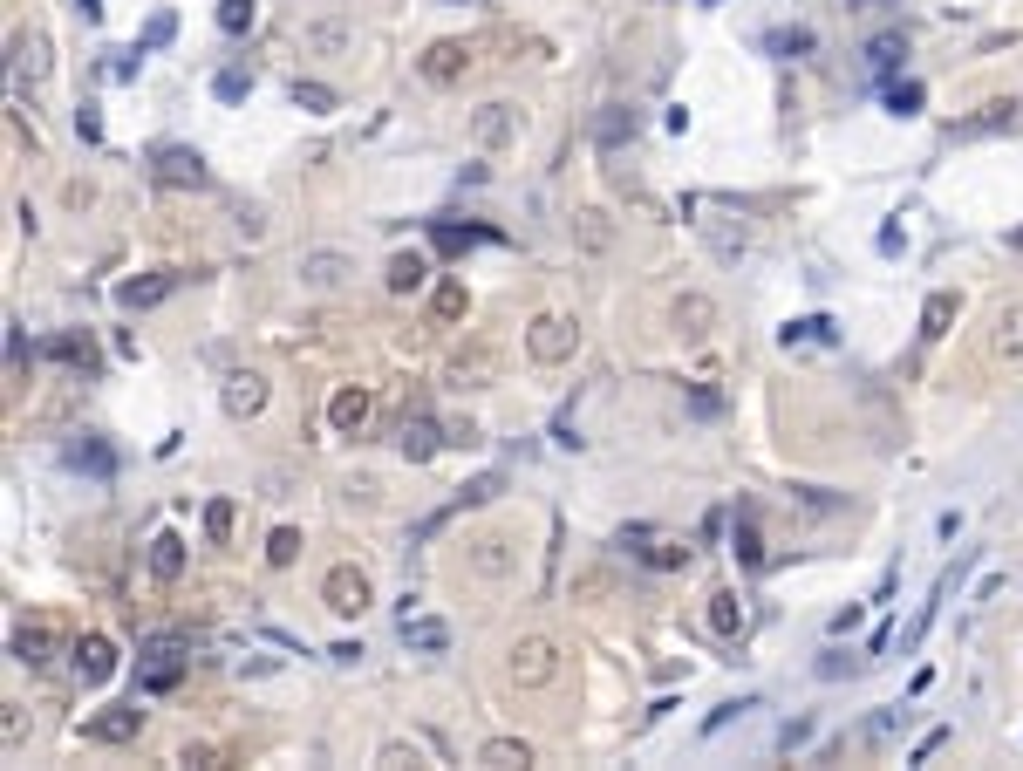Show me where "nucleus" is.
<instances>
[{
  "mask_svg": "<svg viewBox=\"0 0 1023 771\" xmlns=\"http://www.w3.org/2000/svg\"><path fill=\"white\" fill-rule=\"evenodd\" d=\"M287 96H294V110H307V116H328V110H335V89H328V82H294Z\"/></svg>",
  "mask_w": 1023,
  "mask_h": 771,
  "instance_id": "nucleus-30",
  "label": "nucleus"
},
{
  "mask_svg": "<svg viewBox=\"0 0 1023 771\" xmlns=\"http://www.w3.org/2000/svg\"><path fill=\"white\" fill-rule=\"evenodd\" d=\"M266 410V383L253 376V369H239V376H226V417H260Z\"/></svg>",
  "mask_w": 1023,
  "mask_h": 771,
  "instance_id": "nucleus-10",
  "label": "nucleus"
},
{
  "mask_svg": "<svg viewBox=\"0 0 1023 771\" xmlns=\"http://www.w3.org/2000/svg\"><path fill=\"white\" fill-rule=\"evenodd\" d=\"M321 601H328L335 615H362V608H369V574H362V567H328Z\"/></svg>",
  "mask_w": 1023,
  "mask_h": 771,
  "instance_id": "nucleus-4",
  "label": "nucleus"
},
{
  "mask_svg": "<svg viewBox=\"0 0 1023 771\" xmlns=\"http://www.w3.org/2000/svg\"><path fill=\"white\" fill-rule=\"evenodd\" d=\"M430 239H437V253H464V246H492L498 232L492 226H451V219H437Z\"/></svg>",
  "mask_w": 1023,
  "mask_h": 771,
  "instance_id": "nucleus-15",
  "label": "nucleus"
},
{
  "mask_svg": "<svg viewBox=\"0 0 1023 771\" xmlns=\"http://www.w3.org/2000/svg\"><path fill=\"white\" fill-rule=\"evenodd\" d=\"M573 232H580V246H587V253H607V239H614L601 212H580V219H573Z\"/></svg>",
  "mask_w": 1023,
  "mask_h": 771,
  "instance_id": "nucleus-36",
  "label": "nucleus"
},
{
  "mask_svg": "<svg viewBox=\"0 0 1023 771\" xmlns=\"http://www.w3.org/2000/svg\"><path fill=\"white\" fill-rule=\"evenodd\" d=\"M730 553L744 560V567H758L764 546H758V526H751V505H737V533H730Z\"/></svg>",
  "mask_w": 1023,
  "mask_h": 771,
  "instance_id": "nucleus-27",
  "label": "nucleus"
},
{
  "mask_svg": "<svg viewBox=\"0 0 1023 771\" xmlns=\"http://www.w3.org/2000/svg\"><path fill=\"white\" fill-rule=\"evenodd\" d=\"M648 567H689V546H642Z\"/></svg>",
  "mask_w": 1023,
  "mask_h": 771,
  "instance_id": "nucleus-43",
  "label": "nucleus"
},
{
  "mask_svg": "<svg viewBox=\"0 0 1023 771\" xmlns=\"http://www.w3.org/2000/svg\"><path fill=\"white\" fill-rule=\"evenodd\" d=\"M212 96H219V103H246V96H253V69H226V76L212 82Z\"/></svg>",
  "mask_w": 1023,
  "mask_h": 771,
  "instance_id": "nucleus-35",
  "label": "nucleus"
},
{
  "mask_svg": "<svg viewBox=\"0 0 1023 771\" xmlns=\"http://www.w3.org/2000/svg\"><path fill=\"white\" fill-rule=\"evenodd\" d=\"M69 471H89V478L103 485V478H116V451L103 444V437H76V444H69Z\"/></svg>",
  "mask_w": 1023,
  "mask_h": 771,
  "instance_id": "nucleus-11",
  "label": "nucleus"
},
{
  "mask_svg": "<svg viewBox=\"0 0 1023 771\" xmlns=\"http://www.w3.org/2000/svg\"><path fill=\"white\" fill-rule=\"evenodd\" d=\"M14 62L28 69V82H41V69H48V41H41V35H14Z\"/></svg>",
  "mask_w": 1023,
  "mask_h": 771,
  "instance_id": "nucleus-32",
  "label": "nucleus"
},
{
  "mask_svg": "<svg viewBox=\"0 0 1023 771\" xmlns=\"http://www.w3.org/2000/svg\"><path fill=\"white\" fill-rule=\"evenodd\" d=\"M805 737H812V724H805V717H792V724H785V731H778V744H785V751H798V744H805Z\"/></svg>",
  "mask_w": 1023,
  "mask_h": 771,
  "instance_id": "nucleus-46",
  "label": "nucleus"
},
{
  "mask_svg": "<svg viewBox=\"0 0 1023 771\" xmlns=\"http://www.w3.org/2000/svg\"><path fill=\"white\" fill-rule=\"evenodd\" d=\"M137 62H144V48H130V55H116V62H110V76H116V82H130V76H137Z\"/></svg>",
  "mask_w": 1023,
  "mask_h": 771,
  "instance_id": "nucleus-48",
  "label": "nucleus"
},
{
  "mask_svg": "<svg viewBox=\"0 0 1023 771\" xmlns=\"http://www.w3.org/2000/svg\"><path fill=\"white\" fill-rule=\"evenodd\" d=\"M498 492H505V471H478V478L457 492V505H492Z\"/></svg>",
  "mask_w": 1023,
  "mask_h": 771,
  "instance_id": "nucleus-34",
  "label": "nucleus"
},
{
  "mask_svg": "<svg viewBox=\"0 0 1023 771\" xmlns=\"http://www.w3.org/2000/svg\"><path fill=\"white\" fill-rule=\"evenodd\" d=\"M853 669H860L853 656H826V662H819V676H853Z\"/></svg>",
  "mask_w": 1023,
  "mask_h": 771,
  "instance_id": "nucleus-52",
  "label": "nucleus"
},
{
  "mask_svg": "<svg viewBox=\"0 0 1023 771\" xmlns=\"http://www.w3.org/2000/svg\"><path fill=\"white\" fill-rule=\"evenodd\" d=\"M942 744H948V731H928V737H921V744H914V765H921V758H935Z\"/></svg>",
  "mask_w": 1023,
  "mask_h": 771,
  "instance_id": "nucleus-51",
  "label": "nucleus"
},
{
  "mask_svg": "<svg viewBox=\"0 0 1023 771\" xmlns=\"http://www.w3.org/2000/svg\"><path fill=\"white\" fill-rule=\"evenodd\" d=\"M710 314H717V308H710L703 294H682V301H676V328H682V335H710Z\"/></svg>",
  "mask_w": 1023,
  "mask_h": 771,
  "instance_id": "nucleus-28",
  "label": "nucleus"
},
{
  "mask_svg": "<svg viewBox=\"0 0 1023 771\" xmlns=\"http://www.w3.org/2000/svg\"><path fill=\"white\" fill-rule=\"evenodd\" d=\"M1010 116H1017V110H1010V103H989L983 116H969V123H955V137H983V130H1010Z\"/></svg>",
  "mask_w": 1023,
  "mask_h": 771,
  "instance_id": "nucleus-33",
  "label": "nucleus"
},
{
  "mask_svg": "<svg viewBox=\"0 0 1023 771\" xmlns=\"http://www.w3.org/2000/svg\"><path fill=\"white\" fill-rule=\"evenodd\" d=\"M76 676L89 683V690L116 676V642H110V635H82V642H76Z\"/></svg>",
  "mask_w": 1023,
  "mask_h": 771,
  "instance_id": "nucleus-6",
  "label": "nucleus"
},
{
  "mask_svg": "<svg viewBox=\"0 0 1023 771\" xmlns=\"http://www.w3.org/2000/svg\"><path fill=\"white\" fill-rule=\"evenodd\" d=\"M403 649H417V656H444L451 649V628L437 615H403Z\"/></svg>",
  "mask_w": 1023,
  "mask_h": 771,
  "instance_id": "nucleus-9",
  "label": "nucleus"
},
{
  "mask_svg": "<svg viewBox=\"0 0 1023 771\" xmlns=\"http://www.w3.org/2000/svg\"><path fill=\"white\" fill-rule=\"evenodd\" d=\"M151 178H157V185H171V192H198L212 171H205V157L191 151V144H164V151L151 157Z\"/></svg>",
  "mask_w": 1023,
  "mask_h": 771,
  "instance_id": "nucleus-1",
  "label": "nucleus"
},
{
  "mask_svg": "<svg viewBox=\"0 0 1023 771\" xmlns=\"http://www.w3.org/2000/svg\"><path fill=\"white\" fill-rule=\"evenodd\" d=\"M137 731H144V710H137V703L103 710V717H89V724H82V737H89V744H130Z\"/></svg>",
  "mask_w": 1023,
  "mask_h": 771,
  "instance_id": "nucleus-5",
  "label": "nucleus"
},
{
  "mask_svg": "<svg viewBox=\"0 0 1023 771\" xmlns=\"http://www.w3.org/2000/svg\"><path fill=\"white\" fill-rule=\"evenodd\" d=\"M437 314L457 321V314H464V287H437Z\"/></svg>",
  "mask_w": 1023,
  "mask_h": 771,
  "instance_id": "nucleus-45",
  "label": "nucleus"
},
{
  "mask_svg": "<svg viewBox=\"0 0 1023 771\" xmlns=\"http://www.w3.org/2000/svg\"><path fill=\"white\" fill-rule=\"evenodd\" d=\"M778 342H785V348H798V342H826V348H833V342H839V321H826V314H805V321H785V328H778Z\"/></svg>",
  "mask_w": 1023,
  "mask_h": 771,
  "instance_id": "nucleus-16",
  "label": "nucleus"
},
{
  "mask_svg": "<svg viewBox=\"0 0 1023 771\" xmlns=\"http://www.w3.org/2000/svg\"><path fill=\"white\" fill-rule=\"evenodd\" d=\"M894 724H901V703H894V710H880V717L867 724V737H894Z\"/></svg>",
  "mask_w": 1023,
  "mask_h": 771,
  "instance_id": "nucleus-49",
  "label": "nucleus"
},
{
  "mask_svg": "<svg viewBox=\"0 0 1023 771\" xmlns=\"http://www.w3.org/2000/svg\"><path fill=\"white\" fill-rule=\"evenodd\" d=\"M328 424H335V430H362V424H369V389H335Z\"/></svg>",
  "mask_w": 1023,
  "mask_h": 771,
  "instance_id": "nucleus-17",
  "label": "nucleus"
},
{
  "mask_svg": "<svg viewBox=\"0 0 1023 771\" xmlns=\"http://www.w3.org/2000/svg\"><path fill=\"white\" fill-rule=\"evenodd\" d=\"M635 130H642V116L628 110V103H607V110L594 116V144H601V151H621V144H635Z\"/></svg>",
  "mask_w": 1023,
  "mask_h": 771,
  "instance_id": "nucleus-8",
  "label": "nucleus"
},
{
  "mask_svg": "<svg viewBox=\"0 0 1023 771\" xmlns=\"http://www.w3.org/2000/svg\"><path fill=\"white\" fill-rule=\"evenodd\" d=\"M478 765H492V771H526V765H532V744H526V737H492V744L478 751Z\"/></svg>",
  "mask_w": 1023,
  "mask_h": 771,
  "instance_id": "nucleus-14",
  "label": "nucleus"
},
{
  "mask_svg": "<svg viewBox=\"0 0 1023 771\" xmlns=\"http://www.w3.org/2000/svg\"><path fill=\"white\" fill-rule=\"evenodd\" d=\"M553 676H560V649H553L546 635H526V642L512 649V683L539 690V683H553Z\"/></svg>",
  "mask_w": 1023,
  "mask_h": 771,
  "instance_id": "nucleus-3",
  "label": "nucleus"
},
{
  "mask_svg": "<svg viewBox=\"0 0 1023 771\" xmlns=\"http://www.w3.org/2000/svg\"><path fill=\"white\" fill-rule=\"evenodd\" d=\"M444 444H451V430H437L430 417H410V424H403V437H396V451H403L410 464H430Z\"/></svg>",
  "mask_w": 1023,
  "mask_h": 771,
  "instance_id": "nucleus-7",
  "label": "nucleus"
},
{
  "mask_svg": "<svg viewBox=\"0 0 1023 771\" xmlns=\"http://www.w3.org/2000/svg\"><path fill=\"white\" fill-rule=\"evenodd\" d=\"M471 137H478V144H505V137H512V110H505V103H485V110L471 116Z\"/></svg>",
  "mask_w": 1023,
  "mask_h": 771,
  "instance_id": "nucleus-22",
  "label": "nucleus"
},
{
  "mask_svg": "<svg viewBox=\"0 0 1023 771\" xmlns=\"http://www.w3.org/2000/svg\"><path fill=\"white\" fill-rule=\"evenodd\" d=\"M901 55H908V41H901V35H873L867 41V69H873V76H894Z\"/></svg>",
  "mask_w": 1023,
  "mask_h": 771,
  "instance_id": "nucleus-24",
  "label": "nucleus"
},
{
  "mask_svg": "<svg viewBox=\"0 0 1023 771\" xmlns=\"http://www.w3.org/2000/svg\"><path fill=\"white\" fill-rule=\"evenodd\" d=\"M553 444H560V451H580V437H573V417H567V410H560V424H553Z\"/></svg>",
  "mask_w": 1023,
  "mask_h": 771,
  "instance_id": "nucleus-50",
  "label": "nucleus"
},
{
  "mask_svg": "<svg viewBox=\"0 0 1023 771\" xmlns=\"http://www.w3.org/2000/svg\"><path fill=\"white\" fill-rule=\"evenodd\" d=\"M948 321H955V294H928V308H921V342H942Z\"/></svg>",
  "mask_w": 1023,
  "mask_h": 771,
  "instance_id": "nucleus-25",
  "label": "nucleus"
},
{
  "mask_svg": "<svg viewBox=\"0 0 1023 771\" xmlns=\"http://www.w3.org/2000/svg\"><path fill=\"white\" fill-rule=\"evenodd\" d=\"M710 628L717 635H744V601L723 587V594H710Z\"/></svg>",
  "mask_w": 1023,
  "mask_h": 771,
  "instance_id": "nucleus-26",
  "label": "nucleus"
},
{
  "mask_svg": "<svg viewBox=\"0 0 1023 771\" xmlns=\"http://www.w3.org/2000/svg\"><path fill=\"white\" fill-rule=\"evenodd\" d=\"M171 287H178V273H144V280H123L116 301H123V308H157Z\"/></svg>",
  "mask_w": 1023,
  "mask_h": 771,
  "instance_id": "nucleus-12",
  "label": "nucleus"
},
{
  "mask_svg": "<svg viewBox=\"0 0 1023 771\" xmlns=\"http://www.w3.org/2000/svg\"><path fill=\"white\" fill-rule=\"evenodd\" d=\"M253 14H260L253 0H219V28H226V35H246V28H253Z\"/></svg>",
  "mask_w": 1023,
  "mask_h": 771,
  "instance_id": "nucleus-37",
  "label": "nucleus"
},
{
  "mask_svg": "<svg viewBox=\"0 0 1023 771\" xmlns=\"http://www.w3.org/2000/svg\"><path fill=\"white\" fill-rule=\"evenodd\" d=\"M341 273H348V260H341V253H307V260H301V280H307V287H341Z\"/></svg>",
  "mask_w": 1023,
  "mask_h": 771,
  "instance_id": "nucleus-23",
  "label": "nucleus"
},
{
  "mask_svg": "<svg viewBox=\"0 0 1023 771\" xmlns=\"http://www.w3.org/2000/svg\"><path fill=\"white\" fill-rule=\"evenodd\" d=\"M887 110H894V116H914V110H921V82H908V76L887 82Z\"/></svg>",
  "mask_w": 1023,
  "mask_h": 771,
  "instance_id": "nucleus-38",
  "label": "nucleus"
},
{
  "mask_svg": "<svg viewBox=\"0 0 1023 771\" xmlns=\"http://www.w3.org/2000/svg\"><path fill=\"white\" fill-rule=\"evenodd\" d=\"M744 710H758V696H737V703H717L710 717H703V731H723L730 717H744Z\"/></svg>",
  "mask_w": 1023,
  "mask_h": 771,
  "instance_id": "nucleus-41",
  "label": "nucleus"
},
{
  "mask_svg": "<svg viewBox=\"0 0 1023 771\" xmlns=\"http://www.w3.org/2000/svg\"><path fill=\"white\" fill-rule=\"evenodd\" d=\"M171 35H178V14L157 7L151 21H144V35H137V48H144V55H151V48H171Z\"/></svg>",
  "mask_w": 1023,
  "mask_h": 771,
  "instance_id": "nucleus-31",
  "label": "nucleus"
},
{
  "mask_svg": "<svg viewBox=\"0 0 1023 771\" xmlns=\"http://www.w3.org/2000/svg\"><path fill=\"white\" fill-rule=\"evenodd\" d=\"M989 348H996V355H1010V362H1023V301L996 314V335H989Z\"/></svg>",
  "mask_w": 1023,
  "mask_h": 771,
  "instance_id": "nucleus-19",
  "label": "nucleus"
},
{
  "mask_svg": "<svg viewBox=\"0 0 1023 771\" xmlns=\"http://www.w3.org/2000/svg\"><path fill=\"white\" fill-rule=\"evenodd\" d=\"M423 280H430V260L423 253H396L389 260V294H417Z\"/></svg>",
  "mask_w": 1023,
  "mask_h": 771,
  "instance_id": "nucleus-20",
  "label": "nucleus"
},
{
  "mask_svg": "<svg viewBox=\"0 0 1023 771\" xmlns=\"http://www.w3.org/2000/svg\"><path fill=\"white\" fill-rule=\"evenodd\" d=\"M151 574L157 580H178V574H185V540H178V533H157V540H151Z\"/></svg>",
  "mask_w": 1023,
  "mask_h": 771,
  "instance_id": "nucleus-21",
  "label": "nucleus"
},
{
  "mask_svg": "<svg viewBox=\"0 0 1023 771\" xmlns=\"http://www.w3.org/2000/svg\"><path fill=\"white\" fill-rule=\"evenodd\" d=\"M771 48H778V55H805V48H812V28H792V35H771Z\"/></svg>",
  "mask_w": 1023,
  "mask_h": 771,
  "instance_id": "nucleus-44",
  "label": "nucleus"
},
{
  "mask_svg": "<svg viewBox=\"0 0 1023 771\" xmlns=\"http://www.w3.org/2000/svg\"><path fill=\"white\" fill-rule=\"evenodd\" d=\"M7 649H14V662H21V669H41V662H48V628H41V621H21Z\"/></svg>",
  "mask_w": 1023,
  "mask_h": 771,
  "instance_id": "nucleus-18",
  "label": "nucleus"
},
{
  "mask_svg": "<svg viewBox=\"0 0 1023 771\" xmlns=\"http://www.w3.org/2000/svg\"><path fill=\"white\" fill-rule=\"evenodd\" d=\"M573 348H580V328H573L567 314H539L526 328V355L532 362H567Z\"/></svg>",
  "mask_w": 1023,
  "mask_h": 771,
  "instance_id": "nucleus-2",
  "label": "nucleus"
},
{
  "mask_svg": "<svg viewBox=\"0 0 1023 771\" xmlns=\"http://www.w3.org/2000/svg\"><path fill=\"white\" fill-rule=\"evenodd\" d=\"M464 62H471L464 41H437V48L423 55V76H430V82H457V76H464Z\"/></svg>",
  "mask_w": 1023,
  "mask_h": 771,
  "instance_id": "nucleus-13",
  "label": "nucleus"
},
{
  "mask_svg": "<svg viewBox=\"0 0 1023 771\" xmlns=\"http://www.w3.org/2000/svg\"><path fill=\"white\" fill-rule=\"evenodd\" d=\"M294 553H301V533H294V526H280V533L266 540V560H273V567H294Z\"/></svg>",
  "mask_w": 1023,
  "mask_h": 771,
  "instance_id": "nucleus-39",
  "label": "nucleus"
},
{
  "mask_svg": "<svg viewBox=\"0 0 1023 771\" xmlns=\"http://www.w3.org/2000/svg\"><path fill=\"white\" fill-rule=\"evenodd\" d=\"M21 355H28V342H21V321H7V369H21Z\"/></svg>",
  "mask_w": 1023,
  "mask_h": 771,
  "instance_id": "nucleus-47",
  "label": "nucleus"
},
{
  "mask_svg": "<svg viewBox=\"0 0 1023 771\" xmlns=\"http://www.w3.org/2000/svg\"><path fill=\"white\" fill-rule=\"evenodd\" d=\"M82 7V21H103V0H76Z\"/></svg>",
  "mask_w": 1023,
  "mask_h": 771,
  "instance_id": "nucleus-53",
  "label": "nucleus"
},
{
  "mask_svg": "<svg viewBox=\"0 0 1023 771\" xmlns=\"http://www.w3.org/2000/svg\"><path fill=\"white\" fill-rule=\"evenodd\" d=\"M205 540H232V499L205 505Z\"/></svg>",
  "mask_w": 1023,
  "mask_h": 771,
  "instance_id": "nucleus-40",
  "label": "nucleus"
},
{
  "mask_svg": "<svg viewBox=\"0 0 1023 771\" xmlns=\"http://www.w3.org/2000/svg\"><path fill=\"white\" fill-rule=\"evenodd\" d=\"M76 137H82V144H103V116H96V103H82V110H76Z\"/></svg>",
  "mask_w": 1023,
  "mask_h": 771,
  "instance_id": "nucleus-42",
  "label": "nucleus"
},
{
  "mask_svg": "<svg viewBox=\"0 0 1023 771\" xmlns=\"http://www.w3.org/2000/svg\"><path fill=\"white\" fill-rule=\"evenodd\" d=\"M48 355H55V362H69V369H96L89 335H55V342H48Z\"/></svg>",
  "mask_w": 1023,
  "mask_h": 771,
  "instance_id": "nucleus-29",
  "label": "nucleus"
}]
</instances>
